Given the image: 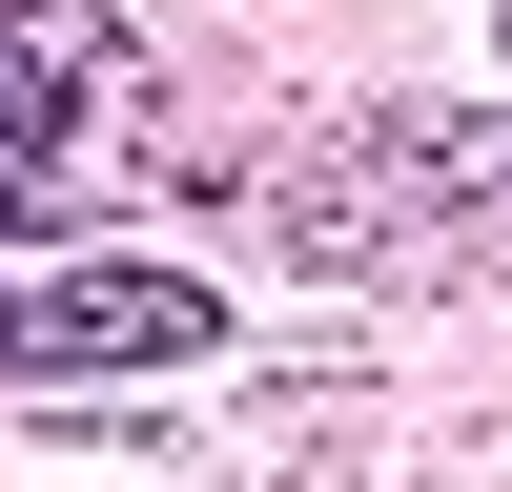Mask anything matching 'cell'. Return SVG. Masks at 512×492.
<instances>
[{"instance_id": "cell-1", "label": "cell", "mask_w": 512, "mask_h": 492, "mask_svg": "<svg viewBox=\"0 0 512 492\" xmlns=\"http://www.w3.org/2000/svg\"><path fill=\"white\" fill-rule=\"evenodd\" d=\"M123 0H0V226H62L82 205V103L123 82Z\"/></svg>"}, {"instance_id": "cell-2", "label": "cell", "mask_w": 512, "mask_h": 492, "mask_svg": "<svg viewBox=\"0 0 512 492\" xmlns=\"http://www.w3.org/2000/svg\"><path fill=\"white\" fill-rule=\"evenodd\" d=\"M226 349V287L205 267H41V287H0V369H123V390H144V369H205Z\"/></svg>"}]
</instances>
